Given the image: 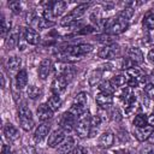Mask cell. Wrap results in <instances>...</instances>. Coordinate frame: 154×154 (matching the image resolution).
Returning <instances> with one entry per match:
<instances>
[{"instance_id":"31","label":"cell","mask_w":154,"mask_h":154,"mask_svg":"<svg viewBox=\"0 0 154 154\" xmlns=\"http://www.w3.org/2000/svg\"><path fill=\"white\" fill-rule=\"evenodd\" d=\"M125 75H126L128 78H137V79H141L143 77V72H142V70L137 65L134 66V67H131V69H129V70H126L125 71Z\"/></svg>"},{"instance_id":"45","label":"cell","mask_w":154,"mask_h":154,"mask_svg":"<svg viewBox=\"0 0 154 154\" xmlns=\"http://www.w3.org/2000/svg\"><path fill=\"white\" fill-rule=\"evenodd\" d=\"M109 116H111V119L113 120V122H120L122 120V113L119 112V109L118 108H112L111 109V112H109Z\"/></svg>"},{"instance_id":"44","label":"cell","mask_w":154,"mask_h":154,"mask_svg":"<svg viewBox=\"0 0 154 154\" xmlns=\"http://www.w3.org/2000/svg\"><path fill=\"white\" fill-rule=\"evenodd\" d=\"M134 66H136V64H135L130 58H124V59L122 60V69H123L124 71H126V70H129V69H131V67H134Z\"/></svg>"},{"instance_id":"36","label":"cell","mask_w":154,"mask_h":154,"mask_svg":"<svg viewBox=\"0 0 154 154\" xmlns=\"http://www.w3.org/2000/svg\"><path fill=\"white\" fill-rule=\"evenodd\" d=\"M18 117H24V118H32V113L29 109V107H26L24 103L18 106Z\"/></svg>"},{"instance_id":"15","label":"cell","mask_w":154,"mask_h":154,"mask_svg":"<svg viewBox=\"0 0 154 154\" xmlns=\"http://www.w3.org/2000/svg\"><path fill=\"white\" fill-rule=\"evenodd\" d=\"M36 113H37V118H38V120L42 122V123H46V122H48L49 119H52L54 112L48 107L47 103H41V105L37 107Z\"/></svg>"},{"instance_id":"35","label":"cell","mask_w":154,"mask_h":154,"mask_svg":"<svg viewBox=\"0 0 154 154\" xmlns=\"http://www.w3.org/2000/svg\"><path fill=\"white\" fill-rule=\"evenodd\" d=\"M134 13H135V8H134V7H131V6H125V8H123V10L119 12L118 16H120L122 18L129 20V19L134 16Z\"/></svg>"},{"instance_id":"9","label":"cell","mask_w":154,"mask_h":154,"mask_svg":"<svg viewBox=\"0 0 154 154\" xmlns=\"http://www.w3.org/2000/svg\"><path fill=\"white\" fill-rule=\"evenodd\" d=\"M67 83H69V82H67L63 76L55 75V77H54L53 81H52V84H51L52 94L60 95L61 93H64L65 89H66V87H67Z\"/></svg>"},{"instance_id":"19","label":"cell","mask_w":154,"mask_h":154,"mask_svg":"<svg viewBox=\"0 0 154 154\" xmlns=\"http://www.w3.org/2000/svg\"><path fill=\"white\" fill-rule=\"evenodd\" d=\"M14 81H16V87L18 90H22L26 87L28 84V72L25 69H20L17 73H16V77H14Z\"/></svg>"},{"instance_id":"27","label":"cell","mask_w":154,"mask_h":154,"mask_svg":"<svg viewBox=\"0 0 154 154\" xmlns=\"http://www.w3.org/2000/svg\"><path fill=\"white\" fill-rule=\"evenodd\" d=\"M116 87L113 85V83L111 81H102L99 84V90L102 94H107V95H113L116 91Z\"/></svg>"},{"instance_id":"11","label":"cell","mask_w":154,"mask_h":154,"mask_svg":"<svg viewBox=\"0 0 154 154\" xmlns=\"http://www.w3.org/2000/svg\"><path fill=\"white\" fill-rule=\"evenodd\" d=\"M20 32L22 31H20L19 28H14L8 32V35L5 37V46H6L7 49L11 51L18 45L19 38H20Z\"/></svg>"},{"instance_id":"42","label":"cell","mask_w":154,"mask_h":154,"mask_svg":"<svg viewBox=\"0 0 154 154\" xmlns=\"http://www.w3.org/2000/svg\"><path fill=\"white\" fill-rule=\"evenodd\" d=\"M117 138L119 140L120 143L128 142V141H129V134H128V131L124 130V129H120V130L117 132Z\"/></svg>"},{"instance_id":"10","label":"cell","mask_w":154,"mask_h":154,"mask_svg":"<svg viewBox=\"0 0 154 154\" xmlns=\"http://www.w3.org/2000/svg\"><path fill=\"white\" fill-rule=\"evenodd\" d=\"M22 34H23V37H24L25 42L29 43V45L35 46V45H38L40 41H41V36H40L38 31L31 29L30 26L24 28V29L22 30Z\"/></svg>"},{"instance_id":"3","label":"cell","mask_w":154,"mask_h":154,"mask_svg":"<svg viewBox=\"0 0 154 154\" xmlns=\"http://www.w3.org/2000/svg\"><path fill=\"white\" fill-rule=\"evenodd\" d=\"M90 120H91V116L89 114L88 111L85 113H83L81 117H78V120H77L75 131H76V134H77V136L79 138H87V137H89L90 129H91Z\"/></svg>"},{"instance_id":"46","label":"cell","mask_w":154,"mask_h":154,"mask_svg":"<svg viewBox=\"0 0 154 154\" xmlns=\"http://www.w3.org/2000/svg\"><path fill=\"white\" fill-rule=\"evenodd\" d=\"M97 41H100V42L105 43V46L114 43V42H113V40H112V35H108V34H105V35H101V36H99Z\"/></svg>"},{"instance_id":"51","label":"cell","mask_w":154,"mask_h":154,"mask_svg":"<svg viewBox=\"0 0 154 154\" xmlns=\"http://www.w3.org/2000/svg\"><path fill=\"white\" fill-rule=\"evenodd\" d=\"M148 143H150V144H154V129L152 130V134H150V136L148 137Z\"/></svg>"},{"instance_id":"39","label":"cell","mask_w":154,"mask_h":154,"mask_svg":"<svg viewBox=\"0 0 154 154\" xmlns=\"http://www.w3.org/2000/svg\"><path fill=\"white\" fill-rule=\"evenodd\" d=\"M11 23H8L4 17L1 18V36L6 37L8 35V32L11 31Z\"/></svg>"},{"instance_id":"34","label":"cell","mask_w":154,"mask_h":154,"mask_svg":"<svg viewBox=\"0 0 154 154\" xmlns=\"http://www.w3.org/2000/svg\"><path fill=\"white\" fill-rule=\"evenodd\" d=\"M132 124H134V126H137V128L146 126L147 125V116L146 114H142V113L135 116V118L132 120Z\"/></svg>"},{"instance_id":"23","label":"cell","mask_w":154,"mask_h":154,"mask_svg":"<svg viewBox=\"0 0 154 154\" xmlns=\"http://www.w3.org/2000/svg\"><path fill=\"white\" fill-rule=\"evenodd\" d=\"M20 64H22V60L17 55H12L7 59L6 61V67L10 73H14V72H18L19 71V67H20Z\"/></svg>"},{"instance_id":"12","label":"cell","mask_w":154,"mask_h":154,"mask_svg":"<svg viewBox=\"0 0 154 154\" xmlns=\"http://www.w3.org/2000/svg\"><path fill=\"white\" fill-rule=\"evenodd\" d=\"M76 70L73 69V66L69 65V64H59V66L57 67V73L58 76H63L67 82H71L73 76H75Z\"/></svg>"},{"instance_id":"48","label":"cell","mask_w":154,"mask_h":154,"mask_svg":"<svg viewBox=\"0 0 154 154\" xmlns=\"http://www.w3.org/2000/svg\"><path fill=\"white\" fill-rule=\"evenodd\" d=\"M147 125H149L154 129V113H150L147 116Z\"/></svg>"},{"instance_id":"41","label":"cell","mask_w":154,"mask_h":154,"mask_svg":"<svg viewBox=\"0 0 154 154\" xmlns=\"http://www.w3.org/2000/svg\"><path fill=\"white\" fill-rule=\"evenodd\" d=\"M144 94L148 99L154 100V83H146L144 84Z\"/></svg>"},{"instance_id":"50","label":"cell","mask_w":154,"mask_h":154,"mask_svg":"<svg viewBox=\"0 0 154 154\" xmlns=\"http://www.w3.org/2000/svg\"><path fill=\"white\" fill-rule=\"evenodd\" d=\"M1 154H12V153H11V147H10L8 144H4V146H2Z\"/></svg>"},{"instance_id":"38","label":"cell","mask_w":154,"mask_h":154,"mask_svg":"<svg viewBox=\"0 0 154 154\" xmlns=\"http://www.w3.org/2000/svg\"><path fill=\"white\" fill-rule=\"evenodd\" d=\"M89 18H90V22H91V23L99 24V23L101 22V19H102L100 8H94V10L91 11V13H90V17H89Z\"/></svg>"},{"instance_id":"14","label":"cell","mask_w":154,"mask_h":154,"mask_svg":"<svg viewBox=\"0 0 154 154\" xmlns=\"http://www.w3.org/2000/svg\"><path fill=\"white\" fill-rule=\"evenodd\" d=\"M152 130H153V128L149 126V125L140 126V128L134 126V136H135V138H136L137 141H140V142H144V141H147L148 137L150 136Z\"/></svg>"},{"instance_id":"1","label":"cell","mask_w":154,"mask_h":154,"mask_svg":"<svg viewBox=\"0 0 154 154\" xmlns=\"http://www.w3.org/2000/svg\"><path fill=\"white\" fill-rule=\"evenodd\" d=\"M129 28V20L122 18L120 16L109 18L105 23V30L108 35H120Z\"/></svg>"},{"instance_id":"6","label":"cell","mask_w":154,"mask_h":154,"mask_svg":"<svg viewBox=\"0 0 154 154\" xmlns=\"http://www.w3.org/2000/svg\"><path fill=\"white\" fill-rule=\"evenodd\" d=\"M93 51V46L89 43H79V45H72L67 46L64 49V54L67 57H82L84 54H88Z\"/></svg>"},{"instance_id":"22","label":"cell","mask_w":154,"mask_h":154,"mask_svg":"<svg viewBox=\"0 0 154 154\" xmlns=\"http://www.w3.org/2000/svg\"><path fill=\"white\" fill-rule=\"evenodd\" d=\"M75 149V140L69 136L67 138H65V141L58 147V153L59 154H69L72 153V150Z\"/></svg>"},{"instance_id":"20","label":"cell","mask_w":154,"mask_h":154,"mask_svg":"<svg viewBox=\"0 0 154 154\" xmlns=\"http://www.w3.org/2000/svg\"><path fill=\"white\" fill-rule=\"evenodd\" d=\"M95 102L99 107L101 108H107L109 106H112L113 103V96L112 95H107V94H102V93H99L96 96H95Z\"/></svg>"},{"instance_id":"16","label":"cell","mask_w":154,"mask_h":154,"mask_svg":"<svg viewBox=\"0 0 154 154\" xmlns=\"http://www.w3.org/2000/svg\"><path fill=\"white\" fill-rule=\"evenodd\" d=\"M49 130H51V125L48 123H41L34 132V141L35 142H41L43 138H46L48 136Z\"/></svg>"},{"instance_id":"2","label":"cell","mask_w":154,"mask_h":154,"mask_svg":"<svg viewBox=\"0 0 154 154\" xmlns=\"http://www.w3.org/2000/svg\"><path fill=\"white\" fill-rule=\"evenodd\" d=\"M89 6H90V4H88V2L87 4L83 2V4L77 5L75 8L71 10V12H69L66 16H64L60 19V25L61 26H70V25L75 24L79 18H82L85 14V12L89 8Z\"/></svg>"},{"instance_id":"29","label":"cell","mask_w":154,"mask_h":154,"mask_svg":"<svg viewBox=\"0 0 154 154\" xmlns=\"http://www.w3.org/2000/svg\"><path fill=\"white\" fill-rule=\"evenodd\" d=\"M26 95H28L29 99L36 100V99L41 97L42 90H41L38 87H36V85H29V87L26 88Z\"/></svg>"},{"instance_id":"5","label":"cell","mask_w":154,"mask_h":154,"mask_svg":"<svg viewBox=\"0 0 154 154\" xmlns=\"http://www.w3.org/2000/svg\"><path fill=\"white\" fill-rule=\"evenodd\" d=\"M120 55V46L118 43H112L107 46H102L97 51V57L105 60H113Z\"/></svg>"},{"instance_id":"32","label":"cell","mask_w":154,"mask_h":154,"mask_svg":"<svg viewBox=\"0 0 154 154\" xmlns=\"http://www.w3.org/2000/svg\"><path fill=\"white\" fill-rule=\"evenodd\" d=\"M87 102H88V94L84 93V91H81V93L76 94L72 103H76V105H81V106L87 107Z\"/></svg>"},{"instance_id":"49","label":"cell","mask_w":154,"mask_h":154,"mask_svg":"<svg viewBox=\"0 0 154 154\" xmlns=\"http://www.w3.org/2000/svg\"><path fill=\"white\" fill-rule=\"evenodd\" d=\"M147 58H148V61L154 66V49H150V51H149Z\"/></svg>"},{"instance_id":"17","label":"cell","mask_w":154,"mask_h":154,"mask_svg":"<svg viewBox=\"0 0 154 154\" xmlns=\"http://www.w3.org/2000/svg\"><path fill=\"white\" fill-rule=\"evenodd\" d=\"M114 134L112 131H105L100 137H99V147L102 149H108L109 147L113 146L114 143Z\"/></svg>"},{"instance_id":"53","label":"cell","mask_w":154,"mask_h":154,"mask_svg":"<svg viewBox=\"0 0 154 154\" xmlns=\"http://www.w3.org/2000/svg\"><path fill=\"white\" fill-rule=\"evenodd\" d=\"M101 154H109V153H108V152H102Z\"/></svg>"},{"instance_id":"25","label":"cell","mask_w":154,"mask_h":154,"mask_svg":"<svg viewBox=\"0 0 154 154\" xmlns=\"http://www.w3.org/2000/svg\"><path fill=\"white\" fill-rule=\"evenodd\" d=\"M66 6H67V4L65 1H55V2H52L51 10H52V13H53L54 18L61 16L63 12L66 10Z\"/></svg>"},{"instance_id":"28","label":"cell","mask_w":154,"mask_h":154,"mask_svg":"<svg viewBox=\"0 0 154 154\" xmlns=\"http://www.w3.org/2000/svg\"><path fill=\"white\" fill-rule=\"evenodd\" d=\"M111 82L113 83V85H114L116 88H117V87H123V85H125V84L128 83V77H126L125 72H124V73H117V75H114V76L112 77Z\"/></svg>"},{"instance_id":"7","label":"cell","mask_w":154,"mask_h":154,"mask_svg":"<svg viewBox=\"0 0 154 154\" xmlns=\"http://www.w3.org/2000/svg\"><path fill=\"white\" fill-rule=\"evenodd\" d=\"M77 120L78 118L75 117L72 113H70L69 111L67 112H64L61 114V118L59 120V125H60V129H63L65 132H71L72 130H75L76 128V124H77Z\"/></svg>"},{"instance_id":"8","label":"cell","mask_w":154,"mask_h":154,"mask_svg":"<svg viewBox=\"0 0 154 154\" xmlns=\"http://www.w3.org/2000/svg\"><path fill=\"white\" fill-rule=\"evenodd\" d=\"M65 138H66V132L63 129H57L49 134L47 144L51 148H57L65 141Z\"/></svg>"},{"instance_id":"33","label":"cell","mask_w":154,"mask_h":154,"mask_svg":"<svg viewBox=\"0 0 154 154\" xmlns=\"http://www.w3.org/2000/svg\"><path fill=\"white\" fill-rule=\"evenodd\" d=\"M88 109H87V107H84V106H81V105H76V103H72V106L70 107V109H69V112L70 113H72L75 117H81L83 113H85Z\"/></svg>"},{"instance_id":"4","label":"cell","mask_w":154,"mask_h":154,"mask_svg":"<svg viewBox=\"0 0 154 154\" xmlns=\"http://www.w3.org/2000/svg\"><path fill=\"white\" fill-rule=\"evenodd\" d=\"M26 23L29 24V26L36 31H40V30H45L47 28H51L54 25L53 22H49L47 19H45L43 17H40L37 16L35 12H29L26 14Z\"/></svg>"},{"instance_id":"18","label":"cell","mask_w":154,"mask_h":154,"mask_svg":"<svg viewBox=\"0 0 154 154\" xmlns=\"http://www.w3.org/2000/svg\"><path fill=\"white\" fill-rule=\"evenodd\" d=\"M4 135L11 142H13V141H16V140L19 138V131H18V129L13 124H11V123H6L4 125Z\"/></svg>"},{"instance_id":"30","label":"cell","mask_w":154,"mask_h":154,"mask_svg":"<svg viewBox=\"0 0 154 154\" xmlns=\"http://www.w3.org/2000/svg\"><path fill=\"white\" fill-rule=\"evenodd\" d=\"M18 122H19V125L20 128L24 130V131H30L35 123H34V119L32 118H24V117H18Z\"/></svg>"},{"instance_id":"26","label":"cell","mask_w":154,"mask_h":154,"mask_svg":"<svg viewBox=\"0 0 154 154\" xmlns=\"http://www.w3.org/2000/svg\"><path fill=\"white\" fill-rule=\"evenodd\" d=\"M61 103H63V101H61L60 95L52 94V95L48 97V100H47V105H48V107H49L53 112L58 111V109L61 107Z\"/></svg>"},{"instance_id":"40","label":"cell","mask_w":154,"mask_h":154,"mask_svg":"<svg viewBox=\"0 0 154 154\" xmlns=\"http://www.w3.org/2000/svg\"><path fill=\"white\" fill-rule=\"evenodd\" d=\"M8 7L14 14H19L22 12V2L20 1H10Z\"/></svg>"},{"instance_id":"37","label":"cell","mask_w":154,"mask_h":154,"mask_svg":"<svg viewBox=\"0 0 154 154\" xmlns=\"http://www.w3.org/2000/svg\"><path fill=\"white\" fill-rule=\"evenodd\" d=\"M143 25L147 29L154 30V13H148L146 14V17L143 18Z\"/></svg>"},{"instance_id":"47","label":"cell","mask_w":154,"mask_h":154,"mask_svg":"<svg viewBox=\"0 0 154 154\" xmlns=\"http://www.w3.org/2000/svg\"><path fill=\"white\" fill-rule=\"evenodd\" d=\"M72 154H88V150L85 147L83 146H77L75 147V149L72 150Z\"/></svg>"},{"instance_id":"13","label":"cell","mask_w":154,"mask_h":154,"mask_svg":"<svg viewBox=\"0 0 154 154\" xmlns=\"http://www.w3.org/2000/svg\"><path fill=\"white\" fill-rule=\"evenodd\" d=\"M52 69H53V61H52L49 58L43 59V60L40 63V65H38V70H37L38 77H40L41 79H46V78L49 76Z\"/></svg>"},{"instance_id":"21","label":"cell","mask_w":154,"mask_h":154,"mask_svg":"<svg viewBox=\"0 0 154 154\" xmlns=\"http://www.w3.org/2000/svg\"><path fill=\"white\" fill-rule=\"evenodd\" d=\"M128 58H130L136 65L142 64L143 60H144L143 53L138 47H130L129 51H128Z\"/></svg>"},{"instance_id":"52","label":"cell","mask_w":154,"mask_h":154,"mask_svg":"<svg viewBox=\"0 0 154 154\" xmlns=\"http://www.w3.org/2000/svg\"><path fill=\"white\" fill-rule=\"evenodd\" d=\"M1 87H2V89L5 88V76H4V73H1Z\"/></svg>"},{"instance_id":"43","label":"cell","mask_w":154,"mask_h":154,"mask_svg":"<svg viewBox=\"0 0 154 154\" xmlns=\"http://www.w3.org/2000/svg\"><path fill=\"white\" fill-rule=\"evenodd\" d=\"M138 154H154V146L148 143V144H143L140 150H138Z\"/></svg>"},{"instance_id":"24","label":"cell","mask_w":154,"mask_h":154,"mask_svg":"<svg viewBox=\"0 0 154 154\" xmlns=\"http://www.w3.org/2000/svg\"><path fill=\"white\" fill-rule=\"evenodd\" d=\"M102 75H103V70L102 69H95V70H93L89 73V77H88L89 85L90 87H95L96 84H100L101 83V79H102Z\"/></svg>"}]
</instances>
